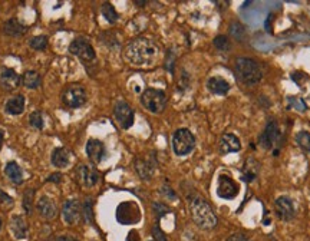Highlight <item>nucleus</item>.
I'll return each instance as SVG.
<instances>
[{
    "mask_svg": "<svg viewBox=\"0 0 310 241\" xmlns=\"http://www.w3.org/2000/svg\"><path fill=\"white\" fill-rule=\"evenodd\" d=\"M190 210H191V217L193 221L203 230H211L217 225L218 218L215 212L211 208V205L207 203L203 198H193L190 203Z\"/></svg>",
    "mask_w": 310,
    "mask_h": 241,
    "instance_id": "obj_3",
    "label": "nucleus"
},
{
    "mask_svg": "<svg viewBox=\"0 0 310 241\" xmlns=\"http://www.w3.org/2000/svg\"><path fill=\"white\" fill-rule=\"evenodd\" d=\"M195 146V138L194 135L185 128L177 129L173 135V149L175 155L178 156H184L188 155Z\"/></svg>",
    "mask_w": 310,
    "mask_h": 241,
    "instance_id": "obj_5",
    "label": "nucleus"
},
{
    "mask_svg": "<svg viewBox=\"0 0 310 241\" xmlns=\"http://www.w3.org/2000/svg\"><path fill=\"white\" fill-rule=\"evenodd\" d=\"M214 46L218 49L220 52H228L230 48H231L230 46V40L224 35H220V36H217V38L214 39Z\"/></svg>",
    "mask_w": 310,
    "mask_h": 241,
    "instance_id": "obj_31",
    "label": "nucleus"
},
{
    "mask_svg": "<svg viewBox=\"0 0 310 241\" xmlns=\"http://www.w3.org/2000/svg\"><path fill=\"white\" fill-rule=\"evenodd\" d=\"M101 13H102V16H104L109 23H115L118 18H119L118 13H116L115 8H114L111 3H104V5L101 6Z\"/></svg>",
    "mask_w": 310,
    "mask_h": 241,
    "instance_id": "obj_27",
    "label": "nucleus"
},
{
    "mask_svg": "<svg viewBox=\"0 0 310 241\" xmlns=\"http://www.w3.org/2000/svg\"><path fill=\"white\" fill-rule=\"evenodd\" d=\"M242 149L240 139L234 134H223L220 139V151L221 154H230V152H239Z\"/></svg>",
    "mask_w": 310,
    "mask_h": 241,
    "instance_id": "obj_18",
    "label": "nucleus"
},
{
    "mask_svg": "<svg viewBox=\"0 0 310 241\" xmlns=\"http://www.w3.org/2000/svg\"><path fill=\"white\" fill-rule=\"evenodd\" d=\"M82 215L85 217V221L92 222L94 220V212H92V200H85L82 205Z\"/></svg>",
    "mask_w": 310,
    "mask_h": 241,
    "instance_id": "obj_34",
    "label": "nucleus"
},
{
    "mask_svg": "<svg viewBox=\"0 0 310 241\" xmlns=\"http://www.w3.org/2000/svg\"><path fill=\"white\" fill-rule=\"evenodd\" d=\"M5 174L8 175V178H9L10 181L13 184H16V185L23 183V171H22L20 165L18 163H15V161H10V163L6 164Z\"/></svg>",
    "mask_w": 310,
    "mask_h": 241,
    "instance_id": "obj_24",
    "label": "nucleus"
},
{
    "mask_svg": "<svg viewBox=\"0 0 310 241\" xmlns=\"http://www.w3.org/2000/svg\"><path fill=\"white\" fill-rule=\"evenodd\" d=\"M33 195L35 191L33 190H28L25 195H23V208L26 214H32V204H33Z\"/></svg>",
    "mask_w": 310,
    "mask_h": 241,
    "instance_id": "obj_33",
    "label": "nucleus"
},
{
    "mask_svg": "<svg viewBox=\"0 0 310 241\" xmlns=\"http://www.w3.org/2000/svg\"><path fill=\"white\" fill-rule=\"evenodd\" d=\"M207 88L214 95H227L230 91V84L221 76H213L207 81Z\"/></svg>",
    "mask_w": 310,
    "mask_h": 241,
    "instance_id": "obj_19",
    "label": "nucleus"
},
{
    "mask_svg": "<svg viewBox=\"0 0 310 241\" xmlns=\"http://www.w3.org/2000/svg\"><path fill=\"white\" fill-rule=\"evenodd\" d=\"M29 45L30 48L35 49V50H43V49H46V46H48V36H43V35L35 36V38L29 42Z\"/></svg>",
    "mask_w": 310,
    "mask_h": 241,
    "instance_id": "obj_30",
    "label": "nucleus"
},
{
    "mask_svg": "<svg viewBox=\"0 0 310 241\" xmlns=\"http://www.w3.org/2000/svg\"><path fill=\"white\" fill-rule=\"evenodd\" d=\"M62 99L69 108H79L87 102V91L81 85H70L65 89Z\"/></svg>",
    "mask_w": 310,
    "mask_h": 241,
    "instance_id": "obj_6",
    "label": "nucleus"
},
{
    "mask_svg": "<svg viewBox=\"0 0 310 241\" xmlns=\"http://www.w3.org/2000/svg\"><path fill=\"white\" fill-rule=\"evenodd\" d=\"M234 70L236 76L240 84L247 87H254L263 79V70L256 60L250 58H236L234 62Z\"/></svg>",
    "mask_w": 310,
    "mask_h": 241,
    "instance_id": "obj_2",
    "label": "nucleus"
},
{
    "mask_svg": "<svg viewBox=\"0 0 310 241\" xmlns=\"http://www.w3.org/2000/svg\"><path fill=\"white\" fill-rule=\"evenodd\" d=\"M76 178L78 181L82 184L84 187H94L98 183V180H99V174L92 167L81 165L76 170Z\"/></svg>",
    "mask_w": 310,
    "mask_h": 241,
    "instance_id": "obj_14",
    "label": "nucleus"
},
{
    "mask_svg": "<svg viewBox=\"0 0 310 241\" xmlns=\"http://www.w3.org/2000/svg\"><path fill=\"white\" fill-rule=\"evenodd\" d=\"M69 52L85 62H91L95 59V50L92 48V45L84 38L75 39L69 46Z\"/></svg>",
    "mask_w": 310,
    "mask_h": 241,
    "instance_id": "obj_7",
    "label": "nucleus"
},
{
    "mask_svg": "<svg viewBox=\"0 0 310 241\" xmlns=\"http://www.w3.org/2000/svg\"><path fill=\"white\" fill-rule=\"evenodd\" d=\"M105 154H107V149H105L104 142H101L99 139H89L88 141L87 155L94 164H99L104 159Z\"/></svg>",
    "mask_w": 310,
    "mask_h": 241,
    "instance_id": "obj_13",
    "label": "nucleus"
},
{
    "mask_svg": "<svg viewBox=\"0 0 310 241\" xmlns=\"http://www.w3.org/2000/svg\"><path fill=\"white\" fill-rule=\"evenodd\" d=\"M239 194V185L236 181L227 177V175H220L218 177V187H217V195L224 200H232Z\"/></svg>",
    "mask_w": 310,
    "mask_h": 241,
    "instance_id": "obj_9",
    "label": "nucleus"
},
{
    "mask_svg": "<svg viewBox=\"0 0 310 241\" xmlns=\"http://www.w3.org/2000/svg\"><path fill=\"white\" fill-rule=\"evenodd\" d=\"M152 208H154V212L157 214V217H158V218H161V217H163V215H165L167 212H170V208H168L167 205H164V204H161V203H154Z\"/></svg>",
    "mask_w": 310,
    "mask_h": 241,
    "instance_id": "obj_35",
    "label": "nucleus"
},
{
    "mask_svg": "<svg viewBox=\"0 0 310 241\" xmlns=\"http://www.w3.org/2000/svg\"><path fill=\"white\" fill-rule=\"evenodd\" d=\"M152 234H154L155 241H168L167 237H165V234L161 231V228L158 225H155L154 228H152Z\"/></svg>",
    "mask_w": 310,
    "mask_h": 241,
    "instance_id": "obj_36",
    "label": "nucleus"
},
{
    "mask_svg": "<svg viewBox=\"0 0 310 241\" xmlns=\"http://www.w3.org/2000/svg\"><path fill=\"white\" fill-rule=\"evenodd\" d=\"M163 193H165L168 197H171V198H175V194L171 191V188H167V187H165V188H163Z\"/></svg>",
    "mask_w": 310,
    "mask_h": 241,
    "instance_id": "obj_41",
    "label": "nucleus"
},
{
    "mask_svg": "<svg viewBox=\"0 0 310 241\" xmlns=\"http://www.w3.org/2000/svg\"><path fill=\"white\" fill-rule=\"evenodd\" d=\"M114 116H115L116 122L124 129L131 128L132 124H134V118H135L134 109L128 105L126 102H124V101L118 102L115 105V108H114Z\"/></svg>",
    "mask_w": 310,
    "mask_h": 241,
    "instance_id": "obj_8",
    "label": "nucleus"
},
{
    "mask_svg": "<svg viewBox=\"0 0 310 241\" xmlns=\"http://www.w3.org/2000/svg\"><path fill=\"white\" fill-rule=\"evenodd\" d=\"M260 173V163L256 158H247L242 168V178L244 183H253Z\"/></svg>",
    "mask_w": 310,
    "mask_h": 241,
    "instance_id": "obj_16",
    "label": "nucleus"
},
{
    "mask_svg": "<svg viewBox=\"0 0 310 241\" xmlns=\"http://www.w3.org/2000/svg\"><path fill=\"white\" fill-rule=\"evenodd\" d=\"M279 136H280V132H279V124L276 121H269V124L266 125L263 134L260 135V145H262L264 149H271L276 141H279Z\"/></svg>",
    "mask_w": 310,
    "mask_h": 241,
    "instance_id": "obj_12",
    "label": "nucleus"
},
{
    "mask_svg": "<svg viewBox=\"0 0 310 241\" xmlns=\"http://www.w3.org/2000/svg\"><path fill=\"white\" fill-rule=\"evenodd\" d=\"M29 124L33 126V128H36V129H42V128H43L45 122H43V116H42V112H40V111H35V112L30 114Z\"/></svg>",
    "mask_w": 310,
    "mask_h": 241,
    "instance_id": "obj_32",
    "label": "nucleus"
},
{
    "mask_svg": "<svg viewBox=\"0 0 310 241\" xmlns=\"http://www.w3.org/2000/svg\"><path fill=\"white\" fill-rule=\"evenodd\" d=\"M124 56L134 66H152L160 58V48L151 39L138 38L126 45Z\"/></svg>",
    "mask_w": 310,
    "mask_h": 241,
    "instance_id": "obj_1",
    "label": "nucleus"
},
{
    "mask_svg": "<svg viewBox=\"0 0 310 241\" xmlns=\"http://www.w3.org/2000/svg\"><path fill=\"white\" fill-rule=\"evenodd\" d=\"M227 241H252V240L247 238L244 234H232V235H230V237L227 238Z\"/></svg>",
    "mask_w": 310,
    "mask_h": 241,
    "instance_id": "obj_38",
    "label": "nucleus"
},
{
    "mask_svg": "<svg viewBox=\"0 0 310 241\" xmlns=\"http://www.w3.org/2000/svg\"><path fill=\"white\" fill-rule=\"evenodd\" d=\"M55 241H79V240L73 238V237H70V235H59V237L55 238Z\"/></svg>",
    "mask_w": 310,
    "mask_h": 241,
    "instance_id": "obj_40",
    "label": "nucleus"
},
{
    "mask_svg": "<svg viewBox=\"0 0 310 241\" xmlns=\"http://www.w3.org/2000/svg\"><path fill=\"white\" fill-rule=\"evenodd\" d=\"M20 76L13 69L5 68L0 72V85L5 91H15L20 85Z\"/></svg>",
    "mask_w": 310,
    "mask_h": 241,
    "instance_id": "obj_15",
    "label": "nucleus"
},
{
    "mask_svg": "<svg viewBox=\"0 0 310 241\" xmlns=\"http://www.w3.org/2000/svg\"><path fill=\"white\" fill-rule=\"evenodd\" d=\"M70 161V152H69L66 148H56L53 152H52V164L58 168H65Z\"/></svg>",
    "mask_w": 310,
    "mask_h": 241,
    "instance_id": "obj_25",
    "label": "nucleus"
},
{
    "mask_svg": "<svg viewBox=\"0 0 310 241\" xmlns=\"http://www.w3.org/2000/svg\"><path fill=\"white\" fill-rule=\"evenodd\" d=\"M38 210L39 212H40V215H42L43 218H46V220L55 218L56 214H58L55 203H53L49 197H46V195L40 197V200L38 201Z\"/></svg>",
    "mask_w": 310,
    "mask_h": 241,
    "instance_id": "obj_20",
    "label": "nucleus"
},
{
    "mask_svg": "<svg viewBox=\"0 0 310 241\" xmlns=\"http://www.w3.org/2000/svg\"><path fill=\"white\" fill-rule=\"evenodd\" d=\"M155 163L154 156H149V158H136L135 159V170L136 173L139 174V177L142 180H151V177L154 175L155 170Z\"/></svg>",
    "mask_w": 310,
    "mask_h": 241,
    "instance_id": "obj_17",
    "label": "nucleus"
},
{
    "mask_svg": "<svg viewBox=\"0 0 310 241\" xmlns=\"http://www.w3.org/2000/svg\"><path fill=\"white\" fill-rule=\"evenodd\" d=\"M3 32H5L8 36L19 38V36H23V35L26 33V28H25L18 19H9L6 20L5 25H3Z\"/></svg>",
    "mask_w": 310,
    "mask_h": 241,
    "instance_id": "obj_22",
    "label": "nucleus"
},
{
    "mask_svg": "<svg viewBox=\"0 0 310 241\" xmlns=\"http://www.w3.org/2000/svg\"><path fill=\"white\" fill-rule=\"evenodd\" d=\"M12 204H13L12 197H9L8 194H5L0 190V205H12Z\"/></svg>",
    "mask_w": 310,
    "mask_h": 241,
    "instance_id": "obj_37",
    "label": "nucleus"
},
{
    "mask_svg": "<svg viewBox=\"0 0 310 241\" xmlns=\"http://www.w3.org/2000/svg\"><path fill=\"white\" fill-rule=\"evenodd\" d=\"M230 33H231V36L236 40L243 42L244 35H246V28L243 26L242 23H239V22H232L231 25H230Z\"/></svg>",
    "mask_w": 310,
    "mask_h": 241,
    "instance_id": "obj_29",
    "label": "nucleus"
},
{
    "mask_svg": "<svg viewBox=\"0 0 310 241\" xmlns=\"http://www.w3.org/2000/svg\"><path fill=\"white\" fill-rule=\"evenodd\" d=\"M10 230L13 232V235L18 240H23L28 237V224L23 220V217L20 215H15L10 220Z\"/></svg>",
    "mask_w": 310,
    "mask_h": 241,
    "instance_id": "obj_21",
    "label": "nucleus"
},
{
    "mask_svg": "<svg viewBox=\"0 0 310 241\" xmlns=\"http://www.w3.org/2000/svg\"><path fill=\"white\" fill-rule=\"evenodd\" d=\"M60 178H62V175L60 174H52L50 177L48 178L49 183H60Z\"/></svg>",
    "mask_w": 310,
    "mask_h": 241,
    "instance_id": "obj_39",
    "label": "nucleus"
},
{
    "mask_svg": "<svg viewBox=\"0 0 310 241\" xmlns=\"http://www.w3.org/2000/svg\"><path fill=\"white\" fill-rule=\"evenodd\" d=\"M296 144L297 146H300L303 151L306 152H310V132L307 131H300L296 134Z\"/></svg>",
    "mask_w": 310,
    "mask_h": 241,
    "instance_id": "obj_28",
    "label": "nucleus"
},
{
    "mask_svg": "<svg viewBox=\"0 0 310 241\" xmlns=\"http://www.w3.org/2000/svg\"><path fill=\"white\" fill-rule=\"evenodd\" d=\"M0 230H2V220H0Z\"/></svg>",
    "mask_w": 310,
    "mask_h": 241,
    "instance_id": "obj_43",
    "label": "nucleus"
},
{
    "mask_svg": "<svg viewBox=\"0 0 310 241\" xmlns=\"http://www.w3.org/2000/svg\"><path fill=\"white\" fill-rule=\"evenodd\" d=\"M3 139H5V132H3V129L0 128V146L3 144Z\"/></svg>",
    "mask_w": 310,
    "mask_h": 241,
    "instance_id": "obj_42",
    "label": "nucleus"
},
{
    "mask_svg": "<svg viewBox=\"0 0 310 241\" xmlns=\"http://www.w3.org/2000/svg\"><path fill=\"white\" fill-rule=\"evenodd\" d=\"M22 82L23 85L29 89H36V88L40 87V75L35 70H26L25 75L22 77Z\"/></svg>",
    "mask_w": 310,
    "mask_h": 241,
    "instance_id": "obj_26",
    "label": "nucleus"
},
{
    "mask_svg": "<svg viewBox=\"0 0 310 241\" xmlns=\"http://www.w3.org/2000/svg\"><path fill=\"white\" fill-rule=\"evenodd\" d=\"M5 109L10 115H20L25 109V97L16 95V97L9 98L6 105H5Z\"/></svg>",
    "mask_w": 310,
    "mask_h": 241,
    "instance_id": "obj_23",
    "label": "nucleus"
},
{
    "mask_svg": "<svg viewBox=\"0 0 310 241\" xmlns=\"http://www.w3.org/2000/svg\"><path fill=\"white\" fill-rule=\"evenodd\" d=\"M276 212H277V217L283 220V221H291L296 215V210H294V204L291 201L289 197L283 195L279 197L276 200Z\"/></svg>",
    "mask_w": 310,
    "mask_h": 241,
    "instance_id": "obj_11",
    "label": "nucleus"
},
{
    "mask_svg": "<svg viewBox=\"0 0 310 241\" xmlns=\"http://www.w3.org/2000/svg\"><path fill=\"white\" fill-rule=\"evenodd\" d=\"M141 104L145 106L146 111L152 114H160L164 111L165 105H167V95L161 89L148 88L141 95Z\"/></svg>",
    "mask_w": 310,
    "mask_h": 241,
    "instance_id": "obj_4",
    "label": "nucleus"
},
{
    "mask_svg": "<svg viewBox=\"0 0 310 241\" xmlns=\"http://www.w3.org/2000/svg\"><path fill=\"white\" fill-rule=\"evenodd\" d=\"M62 217L63 221L69 225H75L82 218V208L76 200H69L62 207Z\"/></svg>",
    "mask_w": 310,
    "mask_h": 241,
    "instance_id": "obj_10",
    "label": "nucleus"
}]
</instances>
